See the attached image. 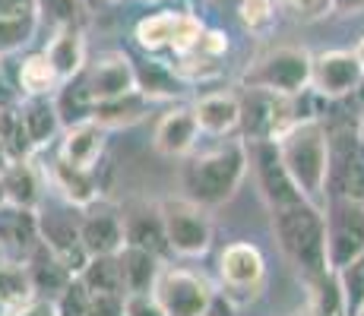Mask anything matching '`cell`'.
Returning <instances> with one entry per match:
<instances>
[{"label":"cell","mask_w":364,"mask_h":316,"mask_svg":"<svg viewBox=\"0 0 364 316\" xmlns=\"http://www.w3.org/2000/svg\"><path fill=\"white\" fill-rule=\"evenodd\" d=\"M272 219V234L279 241V250L285 253L291 266L307 278L326 276L330 263H326V224H323V209L314 206L311 200H298L289 206L269 209Z\"/></svg>","instance_id":"obj_1"},{"label":"cell","mask_w":364,"mask_h":316,"mask_svg":"<svg viewBox=\"0 0 364 316\" xmlns=\"http://www.w3.org/2000/svg\"><path fill=\"white\" fill-rule=\"evenodd\" d=\"M276 146L301 196L323 209L326 180H330V130L317 117H304V121L291 124L276 139Z\"/></svg>","instance_id":"obj_2"},{"label":"cell","mask_w":364,"mask_h":316,"mask_svg":"<svg viewBox=\"0 0 364 316\" xmlns=\"http://www.w3.org/2000/svg\"><path fill=\"white\" fill-rule=\"evenodd\" d=\"M247 168H250L247 143L232 139L225 146H215V149L193 156L181 171V184L187 190V200L213 209L228 202L241 190L244 178H247Z\"/></svg>","instance_id":"obj_3"},{"label":"cell","mask_w":364,"mask_h":316,"mask_svg":"<svg viewBox=\"0 0 364 316\" xmlns=\"http://www.w3.org/2000/svg\"><path fill=\"white\" fill-rule=\"evenodd\" d=\"M311 73H314V54L304 51V48L285 45L260 54L250 63L241 76V86L298 98L311 89Z\"/></svg>","instance_id":"obj_4"},{"label":"cell","mask_w":364,"mask_h":316,"mask_svg":"<svg viewBox=\"0 0 364 316\" xmlns=\"http://www.w3.org/2000/svg\"><path fill=\"white\" fill-rule=\"evenodd\" d=\"M168 237V250L174 256L184 259H200L213 247V219H209L206 206L178 196V200H165L159 206Z\"/></svg>","instance_id":"obj_5"},{"label":"cell","mask_w":364,"mask_h":316,"mask_svg":"<svg viewBox=\"0 0 364 316\" xmlns=\"http://www.w3.org/2000/svg\"><path fill=\"white\" fill-rule=\"evenodd\" d=\"M326 224V263L339 272L346 263L364 250V202L346 200V196H326L323 202Z\"/></svg>","instance_id":"obj_6"},{"label":"cell","mask_w":364,"mask_h":316,"mask_svg":"<svg viewBox=\"0 0 364 316\" xmlns=\"http://www.w3.org/2000/svg\"><path fill=\"white\" fill-rule=\"evenodd\" d=\"M152 298L159 300L165 316H203L215 304V288L197 272L165 266L152 288Z\"/></svg>","instance_id":"obj_7"},{"label":"cell","mask_w":364,"mask_h":316,"mask_svg":"<svg viewBox=\"0 0 364 316\" xmlns=\"http://www.w3.org/2000/svg\"><path fill=\"white\" fill-rule=\"evenodd\" d=\"M247 156H250V168H254V174H257V187H260L266 209H279V206H289V202L304 200L301 190L295 187V180H291V174L285 171L282 156H279V146L272 143V139L250 143Z\"/></svg>","instance_id":"obj_8"},{"label":"cell","mask_w":364,"mask_h":316,"mask_svg":"<svg viewBox=\"0 0 364 316\" xmlns=\"http://www.w3.org/2000/svg\"><path fill=\"white\" fill-rule=\"evenodd\" d=\"M82 82H86L92 104L108 102V98L127 95L136 89V67H133V60L127 54L108 51V54H99L95 60H86V67H82Z\"/></svg>","instance_id":"obj_9"},{"label":"cell","mask_w":364,"mask_h":316,"mask_svg":"<svg viewBox=\"0 0 364 316\" xmlns=\"http://www.w3.org/2000/svg\"><path fill=\"white\" fill-rule=\"evenodd\" d=\"M364 82V67L355 51H323L314 58L311 89L323 98H346Z\"/></svg>","instance_id":"obj_10"},{"label":"cell","mask_w":364,"mask_h":316,"mask_svg":"<svg viewBox=\"0 0 364 316\" xmlns=\"http://www.w3.org/2000/svg\"><path fill=\"white\" fill-rule=\"evenodd\" d=\"M70 209L67 212L38 215V234H41V244H45L51 253H58L73 276H80V269L86 266L89 253L82 250V241H80V219H73Z\"/></svg>","instance_id":"obj_11"},{"label":"cell","mask_w":364,"mask_h":316,"mask_svg":"<svg viewBox=\"0 0 364 316\" xmlns=\"http://www.w3.org/2000/svg\"><path fill=\"white\" fill-rule=\"evenodd\" d=\"M80 241L89 256H108L121 253L127 237H124V215H117L108 206H86V215L80 219Z\"/></svg>","instance_id":"obj_12"},{"label":"cell","mask_w":364,"mask_h":316,"mask_svg":"<svg viewBox=\"0 0 364 316\" xmlns=\"http://www.w3.org/2000/svg\"><path fill=\"white\" fill-rule=\"evenodd\" d=\"M219 276L228 291H257L266 278V259L260 247L247 241L228 244L219 256Z\"/></svg>","instance_id":"obj_13"},{"label":"cell","mask_w":364,"mask_h":316,"mask_svg":"<svg viewBox=\"0 0 364 316\" xmlns=\"http://www.w3.org/2000/svg\"><path fill=\"white\" fill-rule=\"evenodd\" d=\"M197 139H200L197 117H193V108H184V104L165 111L162 121L156 124V133H152V146H156V152L165 158L191 156Z\"/></svg>","instance_id":"obj_14"},{"label":"cell","mask_w":364,"mask_h":316,"mask_svg":"<svg viewBox=\"0 0 364 316\" xmlns=\"http://www.w3.org/2000/svg\"><path fill=\"white\" fill-rule=\"evenodd\" d=\"M45 180H48V187L58 190L60 200L73 209H86V206H92V202H99V180H95V171L73 168L60 156L45 168Z\"/></svg>","instance_id":"obj_15"},{"label":"cell","mask_w":364,"mask_h":316,"mask_svg":"<svg viewBox=\"0 0 364 316\" xmlns=\"http://www.w3.org/2000/svg\"><path fill=\"white\" fill-rule=\"evenodd\" d=\"M0 184H4V193H6V206L38 209L48 180H45V168L35 165V158H23V161H10L0 171Z\"/></svg>","instance_id":"obj_16"},{"label":"cell","mask_w":364,"mask_h":316,"mask_svg":"<svg viewBox=\"0 0 364 316\" xmlns=\"http://www.w3.org/2000/svg\"><path fill=\"white\" fill-rule=\"evenodd\" d=\"M105 139H108V130L95 124L92 117H89V121H80V124H70V126H64V139H60L58 156L64 161H70L73 168L95 171L102 152H105Z\"/></svg>","instance_id":"obj_17"},{"label":"cell","mask_w":364,"mask_h":316,"mask_svg":"<svg viewBox=\"0 0 364 316\" xmlns=\"http://www.w3.org/2000/svg\"><path fill=\"white\" fill-rule=\"evenodd\" d=\"M45 58L51 60L54 73H58L60 82L73 80V76L82 73L86 67V38H82V29L76 23H60L54 38L48 41Z\"/></svg>","instance_id":"obj_18"},{"label":"cell","mask_w":364,"mask_h":316,"mask_svg":"<svg viewBox=\"0 0 364 316\" xmlns=\"http://www.w3.org/2000/svg\"><path fill=\"white\" fill-rule=\"evenodd\" d=\"M193 117H197L200 133H206V136H228L241 126V98L235 92L203 95L193 104Z\"/></svg>","instance_id":"obj_19"},{"label":"cell","mask_w":364,"mask_h":316,"mask_svg":"<svg viewBox=\"0 0 364 316\" xmlns=\"http://www.w3.org/2000/svg\"><path fill=\"white\" fill-rule=\"evenodd\" d=\"M26 269H29L35 298H48V300H54L76 278L73 272L67 269L64 259H60L58 253L48 250L45 244H38V247L26 256Z\"/></svg>","instance_id":"obj_20"},{"label":"cell","mask_w":364,"mask_h":316,"mask_svg":"<svg viewBox=\"0 0 364 316\" xmlns=\"http://www.w3.org/2000/svg\"><path fill=\"white\" fill-rule=\"evenodd\" d=\"M19 114H23L26 133H29L35 149H45V146L54 143L64 124H60L58 104H54V95H23L19 102Z\"/></svg>","instance_id":"obj_21"},{"label":"cell","mask_w":364,"mask_h":316,"mask_svg":"<svg viewBox=\"0 0 364 316\" xmlns=\"http://www.w3.org/2000/svg\"><path fill=\"white\" fill-rule=\"evenodd\" d=\"M121 259V272H124V291L127 294H152V288L159 282V272L165 269L162 256L146 247H133L124 244V250L117 253Z\"/></svg>","instance_id":"obj_22"},{"label":"cell","mask_w":364,"mask_h":316,"mask_svg":"<svg viewBox=\"0 0 364 316\" xmlns=\"http://www.w3.org/2000/svg\"><path fill=\"white\" fill-rule=\"evenodd\" d=\"M152 98H146L139 89H133L127 95L108 98V102H95L92 104V121L105 126V130H127V126L139 124L149 114Z\"/></svg>","instance_id":"obj_23"},{"label":"cell","mask_w":364,"mask_h":316,"mask_svg":"<svg viewBox=\"0 0 364 316\" xmlns=\"http://www.w3.org/2000/svg\"><path fill=\"white\" fill-rule=\"evenodd\" d=\"M124 237L133 247H146L159 256H165L168 250V237H165V224H162V212L159 209H143V212L124 215Z\"/></svg>","instance_id":"obj_24"},{"label":"cell","mask_w":364,"mask_h":316,"mask_svg":"<svg viewBox=\"0 0 364 316\" xmlns=\"http://www.w3.org/2000/svg\"><path fill=\"white\" fill-rule=\"evenodd\" d=\"M80 282L89 288V294H127L124 291V272L117 253L108 256H89L80 269Z\"/></svg>","instance_id":"obj_25"},{"label":"cell","mask_w":364,"mask_h":316,"mask_svg":"<svg viewBox=\"0 0 364 316\" xmlns=\"http://www.w3.org/2000/svg\"><path fill=\"white\" fill-rule=\"evenodd\" d=\"M32 298L35 291L26 263H10V256L0 259V304H4V310H16V307L29 304Z\"/></svg>","instance_id":"obj_26"},{"label":"cell","mask_w":364,"mask_h":316,"mask_svg":"<svg viewBox=\"0 0 364 316\" xmlns=\"http://www.w3.org/2000/svg\"><path fill=\"white\" fill-rule=\"evenodd\" d=\"M60 86L58 73H54L51 60L41 54H29L19 63V92L23 95H54Z\"/></svg>","instance_id":"obj_27"},{"label":"cell","mask_w":364,"mask_h":316,"mask_svg":"<svg viewBox=\"0 0 364 316\" xmlns=\"http://www.w3.org/2000/svg\"><path fill=\"white\" fill-rule=\"evenodd\" d=\"M0 146H4L6 158L10 161H23V158H35V146L26 133L23 114H19V104L16 108H6L0 111Z\"/></svg>","instance_id":"obj_28"},{"label":"cell","mask_w":364,"mask_h":316,"mask_svg":"<svg viewBox=\"0 0 364 316\" xmlns=\"http://www.w3.org/2000/svg\"><path fill=\"white\" fill-rule=\"evenodd\" d=\"M136 67V63H133ZM136 89L143 92L146 98H174V95H181L184 89H181V76L174 73L171 67H165V63H156V60H149L143 70L136 67Z\"/></svg>","instance_id":"obj_29"},{"label":"cell","mask_w":364,"mask_h":316,"mask_svg":"<svg viewBox=\"0 0 364 316\" xmlns=\"http://www.w3.org/2000/svg\"><path fill=\"white\" fill-rule=\"evenodd\" d=\"M174 26H178V13L174 10H165V13H156V16L139 19L136 23L139 48H143V51H165V48H171Z\"/></svg>","instance_id":"obj_30"},{"label":"cell","mask_w":364,"mask_h":316,"mask_svg":"<svg viewBox=\"0 0 364 316\" xmlns=\"http://www.w3.org/2000/svg\"><path fill=\"white\" fill-rule=\"evenodd\" d=\"M38 16H0V58L23 51L35 38Z\"/></svg>","instance_id":"obj_31"},{"label":"cell","mask_w":364,"mask_h":316,"mask_svg":"<svg viewBox=\"0 0 364 316\" xmlns=\"http://www.w3.org/2000/svg\"><path fill=\"white\" fill-rule=\"evenodd\" d=\"M203 32H206V26H203L193 13H178V26H174V38H171V48H168V51H174L178 58L181 54L197 51Z\"/></svg>","instance_id":"obj_32"},{"label":"cell","mask_w":364,"mask_h":316,"mask_svg":"<svg viewBox=\"0 0 364 316\" xmlns=\"http://www.w3.org/2000/svg\"><path fill=\"white\" fill-rule=\"evenodd\" d=\"M58 316H89V288L80 282V276L54 298Z\"/></svg>","instance_id":"obj_33"},{"label":"cell","mask_w":364,"mask_h":316,"mask_svg":"<svg viewBox=\"0 0 364 316\" xmlns=\"http://www.w3.org/2000/svg\"><path fill=\"white\" fill-rule=\"evenodd\" d=\"M339 282H342V294H346V310L352 313V307L364 298V250L339 269Z\"/></svg>","instance_id":"obj_34"},{"label":"cell","mask_w":364,"mask_h":316,"mask_svg":"<svg viewBox=\"0 0 364 316\" xmlns=\"http://www.w3.org/2000/svg\"><path fill=\"white\" fill-rule=\"evenodd\" d=\"M237 13H241V23L247 26L250 32L269 29L272 19H276V6H272V0H241Z\"/></svg>","instance_id":"obj_35"},{"label":"cell","mask_w":364,"mask_h":316,"mask_svg":"<svg viewBox=\"0 0 364 316\" xmlns=\"http://www.w3.org/2000/svg\"><path fill=\"white\" fill-rule=\"evenodd\" d=\"M291 10V16L301 23H320L333 13V0H285Z\"/></svg>","instance_id":"obj_36"},{"label":"cell","mask_w":364,"mask_h":316,"mask_svg":"<svg viewBox=\"0 0 364 316\" xmlns=\"http://www.w3.org/2000/svg\"><path fill=\"white\" fill-rule=\"evenodd\" d=\"M89 316H127V294H89Z\"/></svg>","instance_id":"obj_37"},{"label":"cell","mask_w":364,"mask_h":316,"mask_svg":"<svg viewBox=\"0 0 364 316\" xmlns=\"http://www.w3.org/2000/svg\"><path fill=\"white\" fill-rule=\"evenodd\" d=\"M127 316H165L152 294H127Z\"/></svg>","instance_id":"obj_38"},{"label":"cell","mask_w":364,"mask_h":316,"mask_svg":"<svg viewBox=\"0 0 364 316\" xmlns=\"http://www.w3.org/2000/svg\"><path fill=\"white\" fill-rule=\"evenodd\" d=\"M6 316H58V310H54V300H48V298H32L29 304L16 307V310H10Z\"/></svg>","instance_id":"obj_39"},{"label":"cell","mask_w":364,"mask_h":316,"mask_svg":"<svg viewBox=\"0 0 364 316\" xmlns=\"http://www.w3.org/2000/svg\"><path fill=\"white\" fill-rule=\"evenodd\" d=\"M0 16H38V0H0Z\"/></svg>","instance_id":"obj_40"},{"label":"cell","mask_w":364,"mask_h":316,"mask_svg":"<svg viewBox=\"0 0 364 316\" xmlns=\"http://www.w3.org/2000/svg\"><path fill=\"white\" fill-rule=\"evenodd\" d=\"M19 102H23V92H19V86H13V82L6 80L4 67H0V111L16 108Z\"/></svg>","instance_id":"obj_41"},{"label":"cell","mask_w":364,"mask_h":316,"mask_svg":"<svg viewBox=\"0 0 364 316\" xmlns=\"http://www.w3.org/2000/svg\"><path fill=\"white\" fill-rule=\"evenodd\" d=\"M333 13H342V16L364 13V0H333Z\"/></svg>","instance_id":"obj_42"},{"label":"cell","mask_w":364,"mask_h":316,"mask_svg":"<svg viewBox=\"0 0 364 316\" xmlns=\"http://www.w3.org/2000/svg\"><path fill=\"white\" fill-rule=\"evenodd\" d=\"M203 316H232V307H228L225 300H219V298H215V304L209 307V310L203 313Z\"/></svg>","instance_id":"obj_43"},{"label":"cell","mask_w":364,"mask_h":316,"mask_svg":"<svg viewBox=\"0 0 364 316\" xmlns=\"http://www.w3.org/2000/svg\"><path fill=\"white\" fill-rule=\"evenodd\" d=\"M355 58H358V60H361V67H364V35H361L358 45H355Z\"/></svg>","instance_id":"obj_44"},{"label":"cell","mask_w":364,"mask_h":316,"mask_svg":"<svg viewBox=\"0 0 364 316\" xmlns=\"http://www.w3.org/2000/svg\"><path fill=\"white\" fill-rule=\"evenodd\" d=\"M348 316H364V298L358 300V304H355L352 307V313H348Z\"/></svg>","instance_id":"obj_45"},{"label":"cell","mask_w":364,"mask_h":316,"mask_svg":"<svg viewBox=\"0 0 364 316\" xmlns=\"http://www.w3.org/2000/svg\"><path fill=\"white\" fill-rule=\"evenodd\" d=\"M10 165V158H6V152H4V146H0V171H4V168Z\"/></svg>","instance_id":"obj_46"},{"label":"cell","mask_w":364,"mask_h":316,"mask_svg":"<svg viewBox=\"0 0 364 316\" xmlns=\"http://www.w3.org/2000/svg\"><path fill=\"white\" fill-rule=\"evenodd\" d=\"M0 209H6V193H4V184H0Z\"/></svg>","instance_id":"obj_47"},{"label":"cell","mask_w":364,"mask_h":316,"mask_svg":"<svg viewBox=\"0 0 364 316\" xmlns=\"http://www.w3.org/2000/svg\"><path fill=\"white\" fill-rule=\"evenodd\" d=\"M0 259H6V244L0 241Z\"/></svg>","instance_id":"obj_48"},{"label":"cell","mask_w":364,"mask_h":316,"mask_svg":"<svg viewBox=\"0 0 364 316\" xmlns=\"http://www.w3.org/2000/svg\"><path fill=\"white\" fill-rule=\"evenodd\" d=\"M143 4H159V0H143Z\"/></svg>","instance_id":"obj_49"},{"label":"cell","mask_w":364,"mask_h":316,"mask_svg":"<svg viewBox=\"0 0 364 316\" xmlns=\"http://www.w3.org/2000/svg\"><path fill=\"white\" fill-rule=\"evenodd\" d=\"M0 313H6V310H4V304H0Z\"/></svg>","instance_id":"obj_50"},{"label":"cell","mask_w":364,"mask_h":316,"mask_svg":"<svg viewBox=\"0 0 364 316\" xmlns=\"http://www.w3.org/2000/svg\"><path fill=\"white\" fill-rule=\"evenodd\" d=\"M108 4H117V0H108Z\"/></svg>","instance_id":"obj_51"},{"label":"cell","mask_w":364,"mask_h":316,"mask_svg":"<svg viewBox=\"0 0 364 316\" xmlns=\"http://www.w3.org/2000/svg\"><path fill=\"white\" fill-rule=\"evenodd\" d=\"M0 316H6V313H0Z\"/></svg>","instance_id":"obj_52"},{"label":"cell","mask_w":364,"mask_h":316,"mask_svg":"<svg viewBox=\"0 0 364 316\" xmlns=\"http://www.w3.org/2000/svg\"><path fill=\"white\" fill-rule=\"evenodd\" d=\"M311 316H314V313H311Z\"/></svg>","instance_id":"obj_53"}]
</instances>
